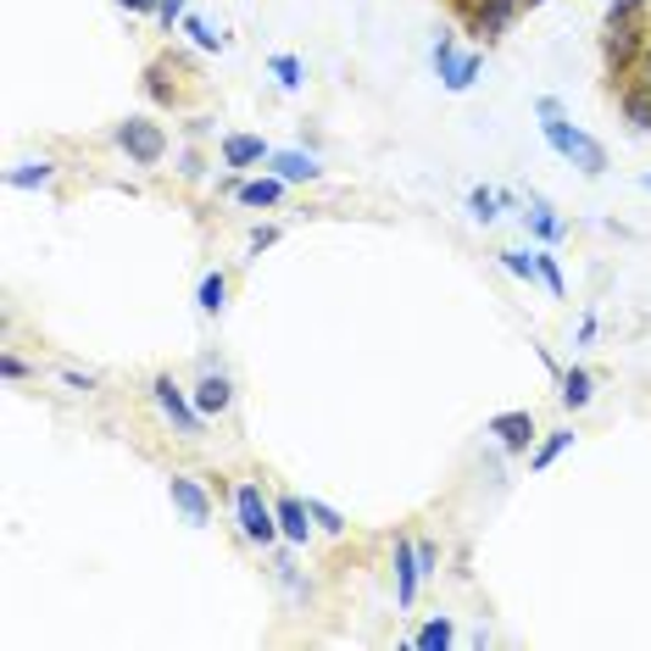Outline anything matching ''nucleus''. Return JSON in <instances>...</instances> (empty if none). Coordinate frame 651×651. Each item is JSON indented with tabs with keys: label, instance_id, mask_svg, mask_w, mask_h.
Masks as SVG:
<instances>
[{
	"label": "nucleus",
	"instance_id": "obj_1",
	"mask_svg": "<svg viewBox=\"0 0 651 651\" xmlns=\"http://www.w3.org/2000/svg\"><path fill=\"white\" fill-rule=\"evenodd\" d=\"M535 112H540V134H546V145H551L562 162H573L584 179H601V173H607V151H601V140H590L584 129H573L551 95H546Z\"/></svg>",
	"mask_w": 651,
	"mask_h": 651
},
{
	"label": "nucleus",
	"instance_id": "obj_2",
	"mask_svg": "<svg viewBox=\"0 0 651 651\" xmlns=\"http://www.w3.org/2000/svg\"><path fill=\"white\" fill-rule=\"evenodd\" d=\"M234 523L251 546H273L278 540V512L262 501V485L256 479H240L234 485Z\"/></svg>",
	"mask_w": 651,
	"mask_h": 651
},
{
	"label": "nucleus",
	"instance_id": "obj_3",
	"mask_svg": "<svg viewBox=\"0 0 651 651\" xmlns=\"http://www.w3.org/2000/svg\"><path fill=\"white\" fill-rule=\"evenodd\" d=\"M645 45H651V29H645V18H629V23H607V34H601V62H607V73L612 79H623L640 57H645Z\"/></svg>",
	"mask_w": 651,
	"mask_h": 651
},
{
	"label": "nucleus",
	"instance_id": "obj_4",
	"mask_svg": "<svg viewBox=\"0 0 651 651\" xmlns=\"http://www.w3.org/2000/svg\"><path fill=\"white\" fill-rule=\"evenodd\" d=\"M112 145H118L134 167H156V162L167 156V129L151 123V118H129V123L112 129Z\"/></svg>",
	"mask_w": 651,
	"mask_h": 651
},
{
	"label": "nucleus",
	"instance_id": "obj_5",
	"mask_svg": "<svg viewBox=\"0 0 651 651\" xmlns=\"http://www.w3.org/2000/svg\"><path fill=\"white\" fill-rule=\"evenodd\" d=\"M151 396H156L162 418L173 424V435H184V440L201 435V407H195V396H184V390L173 385V374H156V379H151Z\"/></svg>",
	"mask_w": 651,
	"mask_h": 651
},
{
	"label": "nucleus",
	"instance_id": "obj_6",
	"mask_svg": "<svg viewBox=\"0 0 651 651\" xmlns=\"http://www.w3.org/2000/svg\"><path fill=\"white\" fill-rule=\"evenodd\" d=\"M529 7V0H474L468 7V29H474V40H485V45H496L512 23H518V12Z\"/></svg>",
	"mask_w": 651,
	"mask_h": 651
},
{
	"label": "nucleus",
	"instance_id": "obj_7",
	"mask_svg": "<svg viewBox=\"0 0 651 651\" xmlns=\"http://www.w3.org/2000/svg\"><path fill=\"white\" fill-rule=\"evenodd\" d=\"M167 496H173V507L184 512V523H190V529H206V523H212V496H206V485H201V479L173 474V479H167Z\"/></svg>",
	"mask_w": 651,
	"mask_h": 651
},
{
	"label": "nucleus",
	"instance_id": "obj_8",
	"mask_svg": "<svg viewBox=\"0 0 651 651\" xmlns=\"http://www.w3.org/2000/svg\"><path fill=\"white\" fill-rule=\"evenodd\" d=\"M145 95H151L156 106H179V101H184V68H179L173 57H156V62L145 68Z\"/></svg>",
	"mask_w": 651,
	"mask_h": 651
},
{
	"label": "nucleus",
	"instance_id": "obj_9",
	"mask_svg": "<svg viewBox=\"0 0 651 651\" xmlns=\"http://www.w3.org/2000/svg\"><path fill=\"white\" fill-rule=\"evenodd\" d=\"M485 429L496 435V446H501L507 457L529 451V440H535V418H529V413H496V418H490Z\"/></svg>",
	"mask_w": 651,
	"mask_h": 651
},
{
	"label": "nucleus",
	"instance_id": "obj_10",
	"mask_svg": "<svg viewBox=\"0 0 651 651\" xmlns=\"http://www.w3.org/2000/svg\"><path fill=\"white\" fill-rule=\"evenodd\" d=\"M418 579H424L418 540H396V601H401V607H413V596H418Z\"/></svg>",
	"mask_w": 651,
	"mask_h": 651
},
{
	"label": "nucleus",
	"instance_id": "obj_11",
	"mask_svg": "<svg viewBox=\"0 0 651 651\" xmlns=\"http://www.w3.org/2000/svg\"><path fill=\"white\" fill-rule=\"evenodd\" d=\"M273 512H278V535H284L289 546H306V540H312V523H306L312 512H306V501H301V496H278V501H273Z\"/></svg>",
	"mask_w": 651,
	"mask_h": 651
},
{
	"label": "nucleus",
	"instance_id": "obj_12",
	"mask_svg": "<svg viewBox=\"0 0 651 651\" xmlns=\"http://www.w3.org/2000/svg\"><path fill=\"white\" fill-rule=\"evenodd\" d=\"M273 151H267V140L262 134H228L223 140V167H256V162H267Z\"/></svg>",
	"mask_w": 651,
	"mask_h": 651
},
{
	"label": "nucleus",
	"instance_id": "obj_13",
	"mask_svg": "<svg viewBox=\"0 0 651 651\" xmlns=\"http://www.w3.org/2000/svg\"><path fill=\"white\" fill-rule=\"evenodd\" d=\"M228 401H234V385H228L223 374H206V379L195 385V407H201V418H223V413H228Z\"/></svg>",
	"mask_w": 651,
	"mask_h": 651
},
{
	"label": "nucleus",
	"instance_id": "obj_14",
	"mask_svg": "<svg viewBox=\"0 0 651 651\" xmlns=\"http://www.w3.org/2000/svg\"><path fill=\"white\" fill-rule=\"evenodd\" d=\"M267 162H273V173H278L284 184H312V179H317V162H312L306 151H273Z\"/></svg>",
	"mask_w": 651,
	"mask_h": 651
},
{
	"label": "nucleus",
	"instance_id": "obj_15",
	"mask_svg": "<svg viewBox=\"0 0 651 651\" xmlns=\"http://www.w3.org/2000/svg\"><path fill=\"white\" fill-rule=\"evenodd\" d=\"M57 179V162L51 156H40V162H18V167H7V184L12 190H45Z\"/></svg>",
	"mask_w": 651,
	"mask_h": 651
},
{
	"label": "nucleus",
	"instance_id": "obj_16",
	"mask_svg": "<svg viewBox=\"0 0 651 651\" xmlns=\"http://www.w3.org/2000/svg\"><path fill=\"white\" fill-rule=\"evenodd\" d=\"M278 195H284V179L273 173V179H251V184H240V195H234V201H245V206H278Z\"/></svg>",
	"mask_w": 651,
	"mask_h": 651
},
{
	"label": "nucleus",
	"instance_id": "obj_17",
	"mask_svg": "<svg viewBox=\"0 0 651 651\" xmlns=\"http://www.w3.org/2000/svg\"><path fill=\"white\" fill-rule=\"evenodd\" d=\"M523 223H529V228H535V234H540L546 245L568 234V223H562V217H551V206H546V201H529V212H523Z\"/></svg>",
	"mask_w": 651,
	"mask_h": 651
},
{
	"label": "nucleus",
	"instance_id": "obj_18",
	"mask_svg": "<svg viewBox=\"0 0 651 651\" xmlns=\"http://www.w3.org/2000/svg\"><path fill=\"white\" fill-rule=\"evenodd\" d=\"M590 396H596V379H590L584 368H568V374H562V407L579 413V407H590Z\"/></svg>",
	"mask_w": 651,
	"mask_h": 651
},
{
	"label": "nucleus",
	"instance_id": "obj_19",
	"mask_svg": "<svg viewBox=\"0 0 651 651\" xmlns=\"http://www.w3.org/2000/svg\"><path fill=\"white\" fill-rule=\"evenodd\" d=\"M568 446H573V429H551V435H546V440L535 446V457H529V468H535V474H546V468H551V462H557V457H562Z\"/></svg>",
	"mask_w": 651,
	"mask_h": 651
},
{
	"label": "nucleus",
	"instance_id": "obj_20",
	"mask_svg": "<svg viewBox=\"0 0 651 651\" xmlns=\"http://www.w3.org/2000/svg\"><path fill=\"white\" fill-rule=\"evenodd\" d=\"M451 640H457V629H451V618H429V623H424V629L413 634V645H418V651H446Z\"/></svg>",
	"mask_w": 651,
	"mask_h": 651
},
{
	"label": "nucleus",
	"instance_id": "obj_21",
	"mask_svg": "<svg viewBox=\"0 0 651 651\" xmlns=\"http://www.w3.org/2000/svg\"><path fill=\"white\" fill-rule=\"evenodd\" d=\"M479 68H485V57H479V51H468V57H457V68L446 73V90H451V95H462V90H474V79H479Z\"/></svg>",
	"mask_w": 651,
	"mask_h": 651
},
{
	"label": "nucleus",
	"instance_id": "obj_22",
	"mask_svg": "<svg viewBox=\"0 0 651 651\" xmlns=\"http://www.w3.org/2000/svg\"><path fill=\"white\" fill-rule=\"evenodd\" d=\"M195 301H201V312H223L228 306V278L223 273H206L201 289H195Z\"/></svg>",
	"mask_w": 651,
	"mask_h": 651
},
{
	"label": "nucleus",
	"instance_id": "obj_23",
	"mask_svg": "<svg viewBox=\"0 0 651 651\" xmlns=\"http://www.w3.org/2000/svg\"><path fill=\"white\" fill-rule=\"evenodd\" d=\"M306 512H312V523L323 529V535H346V518L329 507V501H317V496H306Z\"/></svg>",
	"mask_w": 651,
	"mask_h": 651
},
{
	"label": "nucleus",
	"instance_id": "obj_24",
	"mask_svg": "<svg viewBox=\"0 0 651 651\" xmlns=\"http://www.w3.org/2000/svg\"><path fill=\"white\" fill-rule=\"evenodd\" d=\"M179 29H184V34H190V40H195L201 51H223V34H212V23H206V18H195V12H190V18L179 23Z\"/></svg>",
	"mask_w": 651,
	"mask_h": 651
},
{
	"label": "nucleus",
	"instance_id": "obj_25",
	"mask_svg": "<svg viewBox=\"0 0 651 651\" xmlns=\"http://www.w3.org/2000/svg\"><path fill=\"white\" fill-rule=\"evenodd\" d=\"M535 267H540V284L562 301L568 295V284H562V267H557V256H546V251H535Z\"/></svg>",
	"mask_w": 651,
	"mask_h": 651
},
{
	"label": "nucleus",
	"instance_id": "obj_26",
	"mask_svg": "<svg viewBox=\"0 0 651 651\" xmlns=\"http://www.w3.org/2000/svg\"><path fill=\"white\" fill-rule=\"evenodd\" d=\"M273 79H278L284 90H301V84H306V68H301L295 57H273Z\"/></svg>",
	"mask_w": 651,
	"mask_h": 651
},
{
	"label": "nucleus",
	"instance_id": "obj_27",
	"mask_svg": "<svg viewBox=\"0 0 651 651\" xmlns=\"http://www.w3.org/2000/svg\"><path fill=\"white\" fill-rule=\"evenodd\" d=\"M496 206H501L496 190H474V195H468V212H474L479 223H496Z\"/></svg>",
	"mask_w": 651,
	"mask_h": 651
},
{
	"label": "nucleus",
	"instance_id": "obj_28",
	"mask_svg": "<svg viewBox=\"0 0 651 651\" xmlns=\"http://www.w3.org/2000/svg\"><path fill=\"white\" fill-rule=\"evenodd\" d=\"M501 267H507L512 278H540V267H535L529 251H501Z\"/></svg>",
	"mask_w": 651,
	"mask_h": 651
},
{
	"label": "nucleus",
	"instance_id": "obj_29",
	"mask_svg": "<svg viewBox=\"0 0 651 651\" xmlns=\"http://www.w3.org/2000/svg\"><path fill=\"white\" fill-rule=\"evenodd\" d=\"M184 18H190V0H162V7H156V23H162L167 34H173Z\"/></svg>",
	"mask_w": 651,
	"mask_h": 651
},
{
	"label": "nucleus",
	"instance_id": "obj_30",
	"mask_svg": "<svg viewBox=\"0 0 651 651\" xmlns=\"http://www.w3.org/2000/svg\"><path fill=\"white\" fill-rule=\"evenodd\" d=\"M629 18H645V0H607V23H629Z\"/></svg>",
	"mask_w": 651,
	"mask_h": 651
},
{
	"label": "nucleus",
	"instance_id": "obj_31",
	"mask_svg": "<svg viewBox=\"0 0 651 651\" xmlns=\"http://www.w3.org/2000/svg\"><path fill=\"white\" fill-rule=\"evenodd\" d=\"M451 68H457V40H451V34H440V45H435V73L446 79Z\"/></svg>",
	"mask_w": 651,
	"mask_h": 651
},
{
	"label": "nucleus",
	"instance_id": "obj_32",
	"mask_svg": "<svg viewBox=\"0 0 651 651\" xmlns=\"http://www.w3.org/2000/svg\"><path fill=\"white\" fill-rule=\"evenodd\" d=\"M0 374H7V379H12V385H18V379H29V374H34V368H29V363H23V357H18V352H0Z\"/></svg>",
	"mask_w": 651,
	"mask_h": 651
},
{
	"label": "nucleus",
	"instance_id": "obj_33",
	"mask_svg": "<svg viewBox=\"0 0 651 651\" xmlns=\"http://www.w3.org/2000/svg\"><path fill=\"white\" fill-rule=\"evenodd\" d=\"M112 7H123L129 18H156V7H162V0H112Z\"/></svg>",
	"mask_w": 651,
	"mask_h": 651
},
{
	"label": "nucleus",
	"instance_id": "obj_34",
	"mask_svg": "<svg viewBox=\"0 0 651 651\" xmlns=\"http://www.w3.org/2000/svg\"><path fill=\"white\" fill-rule=\"evenodd\" d=\"M267 245H278V228H256L251 234V251H267Z\"/></svg>",
	"mask_w": 651,
	"mask_h": 651
},
{
	"label": "nucleus",
	"instance_id": "obj_35",
	"mask_svg": "<svg viewBox=\"0 0 651 651\" xmlns=\"http://www.w3.org/2000/svg\"><path fill=\"white\" fill-rule=\"evenodd\" d=\"M418 562H424V573H440V568H435L440 557H435V546H429V540H418Z\"/></svg>",
	"mask_w": 651,
	"mask_h": 651
},
{
	"label": "nucleus",
	"instance_id": "obj_36",
	"mask_svg": "<svg viewBox=\"0 0 651 651\" xmlns=\"http://www.w3.org/2000/svg\"><path fill=\"white\" fill-rule=\"evenodd\" d=\"M62 385H68V390H95V379H90V374H62Z\"/></svg>",
	"mask_w": 651,
	"mask_h": 651
},
{
	"label": "nucleus",
	"instance_id": "obj_37",
	"mask_svg": "<svg viewBox=\"0 0 651 651\" xmlns=\"http://www.w3.org/2000/svg\"><path fill=\"white\" fill-rule=\"evenodd\" d=\"M640 184H645V190H651V173H645V179H640Z\"/></svg>",
	"mask_w": 651,
	"mask_h": 651
},
{
	"label": "nucleus",
	"instance_id": "obj_38",
	"mask_svg": "<svg viewBox=\"0 0 651 651\" xmlns=\"http://www.w3.org/2000/svg\"><path fill=\"white\" fill-rule=\"evenodd\" d=\"M529 7H546V0H529Z\"/></svg>",
	"mask_w": 651,
	"mask_h": 651
}]
</instances>
